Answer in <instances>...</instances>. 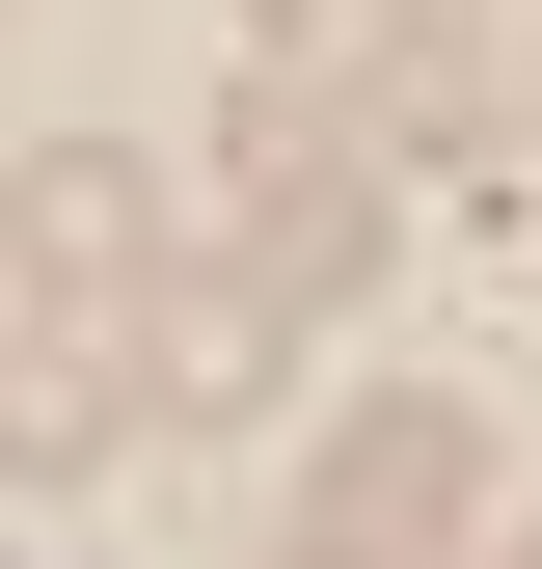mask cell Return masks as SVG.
<instances>
[{"mask_svg": "<svg viewBox=\"0 0 542 569\" xmlns=\"http://www.w3.org/2000/svg\"><path fill=\"white\" fill-rule=\"evenodd\" d=\"M461 516H489V407H461V380H380L353 435H325V569H434Z\"/></svg>", "mask_w": 542, "mask_h": 569, "instance_id": "obj_1", "label": "cell"}, {"mask_svg": "<svg viewBox=\"0 0 542 569\" xmlns=\"http://www.w3.org/2000/svg\"><path fill=\"white\" fill-rule=\"evenodd\" d=\"M136 380H163L190 435H244V407L299 380V299H271V271H163V326H136Z\"/></svg>", "mask_w": 542, "mask_h": 569, "instance_id": "obj_2", "label": "cell"}, {"mask_svg": "<svg viewBox=\"0 0 542 569\" xmlns=\"http://www.w3.org/2000/svg\"><path fill=\"white\" fill-rule=\"evenodd\" d=\"M136 244H163V163H136V136H28V244H0V271L136 299Z\"/></svg>", "mask_w": 542, "mask_h": 569, "instance_id": "obj_3", "label": "cell"}, {"mask_svg": "<svg viewBox=\"0 0 542 569\" xmlns=\"http://www.w3.org/2000/svg\"><path fill=\"white\" fill-rule=\"evenodd\" d=\"M489 569H542V542H489Z\"/></svg>", "mask_w": 542, "mask_h": 569, "instance_id": "obj_4", "label": "cell"}, {"mask_svg": "<svg viewBox=\"0 0 542 569\" xmlns=\"http://www.w3.org/2000/svg\"><path fill=\"white\" fill-rule=\"evenodd\" d=\"M299 569H325V542H299Z\"/></svg>", "mask_w": 542, "mask_h": 569, "instance_id": "obj_5", "label": "cell"}]
</instances>
